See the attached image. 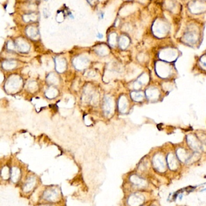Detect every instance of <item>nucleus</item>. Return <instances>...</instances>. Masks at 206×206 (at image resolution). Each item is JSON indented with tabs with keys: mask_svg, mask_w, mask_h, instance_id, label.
I'll return each mask as SVG.
<instances>
[{
	"mask_svg": "<svg viewBox=\"0 0 206 206\" xmlns=\"http://www.w3.org/2000/svg\"><path fill=\"white\" fill-rule=\"evenodd\" d=\"M61 198V191L58 188L49 187L44 191L42 198L49 203L57 202Z\"/></svg>",
	"mask_w": 206,
	"mask_h": 206,
	"instance_id": "1",
	"label": "nucleus"
},
{
	"mask_svg": "<svg viewBox=\"0 0 206 206\" xmlns=\"http://www.w3.org/2000/svg\"><path fill=\"white\" fill-rule=\"evenodd\" d=\"M156 72L160 77L166 78L171 76L172 67L166 62L158 61L156 64Z\"/></svg>",
	"mask_w": 206,
	"mask_h": 206,
	"instance_id": "2",
	"label": "nucleus"
},
{
	"mask_svg": "<svg viewBox=\"0 0 206 206\" xmlns=\"http://www.w3.org/2000/svg\"><path fill=\"white\" fill-rule=\"evenodd\" d=\"M144 197L140 192H134L131 194L127 199L128 206H141L144 202Z\"/></svg>",
	"mask_w": 206,
	"mask_h": 206,
	"instance_id": "3",
	"label": "nucleus"
},
{
	"mask_svg": "<svg viewBox=\"0 0 206 206\" xmlns=\"http://www.w3.org/2000/svg\"><path fill=\"white\" fill-rule=\"evenodd\" d=\"M38 180L37 178L34 176H29L25 181H24L22 190L25 193H31L32 191L36 188L38 185Z\"/></svg>",
	"mask_w": 206,
	"mask_h": 206,
	"instance_id": "4",
	"label": "nucleus"
},
{
	"mask_svg": "<svg viewBox=\"0 0 206 206\" xmlns=\"http://www.w3.org/2000/svg\"><path fill=\"white\" fill-rule=\"evenodd\" d=\"M152 163L154 168L159 172H163L166 171L167 161L162 155L159 154L155 155L152 159Z\"/></svg>",
	"mask_w": 206,
	"mask_h": 206,
	"instance_id": "5",
	"label": "nucleus"
},
{
	"mask_svg": "<svg viewBox=\"0 0 206 206\" xmlns=\"http://www.w3.org/2000/svg\"><path fill=\"white\" fill-rule=\"evenodd\" d=\"M178 53L175 50L167 49L163 50L159 55V57L163 61H173L177 58Z\"/></svg>",
	"mask_w": 206,
	"mask_h": 206,
	"instance_id": "6",
	"label": "nucleus"
},
{
	"mask_svg": "<svg viewBox=\"0 0 206 206\" xmlns=\"http://www.w3.org/2000/svg\"><path fill=\"white\" fill-rule=\"evenodd\" d=\"M129 182L134 188L137 189H143L147 186L146 181L142 177L136 174L130 176Z\"/></svg>",
	"mask_w": 206,
	"mask_h": 206,
	"instance_id": "7",
	"label": "nucleus"
},
{
	"mask_svg": "<svg viewBox=\"0 0 206 206\" xmlns=\"http://www.w3.org/2000/svg\"><path fill=\"white\" fill-rule=\"evenodd\" d=\"M187 143L190 148L195 152H199L202 149V146L200 141L195 136L190 135L187 137Z\"/></svg>",
	"mask_w": 206,
	"mask_h": 206,
	"instance_id": "8",
	"label": "nucleus"
},
{
	"mask_svg": "<svg viewBox=\"0 0 206 206\" xmlns=\"http://www.w3.org/2000/svg\"><path fill=\"white\" fill-rule=\"evenodd\" d=\"M21 84V80L19 78L14 77L9 79L6 84V89L9 92L14 91L18 89Z\"/></svg>",
	"mask_w": 206,
	"mask_h": 206,
	"instance_id": "9",
	"label": "nucleus"
},
{
	"mask_svg": "<svg viewBox=\"0 0 206 206\" xmlns=\"http://www.w3.org/2000/svg\"><path fill=\"white\" fill-rule=\"evenodd\" d=\"M167 164L171 170H176L178 166V161L176 157L172 153H170L167 157Z\"/></svg>",
	"mask_w": 206,
	"mask_h": 206,
	"instance_id": "10",
	"label": "nucleus"
},
{
	"mask_svg": "<svg viewBox=\"0 0 206 206\" xmlns=\"http://www.w3.org/2000/svg\"><path fill=\"white\" fill-rule=\"evenodd\" d=\"M146 95L148 99L154 101L159 99L160 97V92L157 88L150 87L146 90Z\"/></svg>",
	"mask_w": 206,
	"mask_h": 206,
	"instance_id": "11",
	"label": "nucleus"
},
{
	"mask_svg": "<svg viewBox=\"0 0 206 206\" xmlns=\"http://www.w3.org/2000/svg\"><path fill=\"white\" fill-rule=\"evenodd\" d=\"M21 177V171L20 169L15 166L11 169L10 179L13 183H18L20 181Z\"/></svg>",
	"mask_w": 206,
	"mask_h": 206,
	"instance_id": "12",
	"label": "nucleus"
},
{
	"mask_svg": "<svg viewBox=\"0 0 206 206\" xmlns=\"http://www.w3.org/2000/svg\"><path fill=\"white\" fill-rule=\"evenodd\" d=\"M113 109V102L112 99L109 97H105L103 102V110L104 112L106 115L110 114Z\"/></svg>",
	"mask_w": 206,
	"mask_h": 206,
	"instance_id": "13",
	"label": "nucleus"
},
{
	"mask_svg": "<svg viewBox=\"0 0 206 206\" xmlns=\"http://www.w3.org/2000/svg\"><path fill=\"white\" fill-rule=\"evenodd\" d=\"M176 156L178 159L182 162H187L191 157V156L183 148H179L177 150Z\"/></svg>",
	"mask_w": 206,
	"mask_h": 206,
	"instance_id": "14",
	"label": "nucleus"
},
{
	"mask_svg": "<svg viewBox=\"0 0 206 206\" xmlns=\"http://www.w3.org/2000/svg\"><path fill=\"white\" fill-rule=\"evenodd\" d=\"M73 63H74V65L76 67V68L78 69L79 70H82L88 66L89 62L88 61L87 59H86L77 58L76 59L74 60Z\"/></svg>",
	"mask_w": 206,
	"mask_h": 206,
	"instance_id": "15",
	"label": "nucleus"
},
{
	"mask_svg": "<svg viewBox=\"0 0 206 206\" xmlns=\"http://www.w3.org/2000/svg\"><path fill=\"white\" fill-rule=\"evenodd\" d=\"M128 102L127 98L124 96L120 97L119 101V110L122 113H125L127 110Z\"/></svg>",
	"mask_w": 206,
	"mask_h": 206,
	"instance_id": "16",
	"label": "nucleus"
},
{
	"mask_svg": "<svg viewBox=\"0 0 206 206\" xmlns=\"http://www.w3.org/2000/svg\"><path fill=\"white\" fill-rule=\"evenodd\" d=\"M66 68V62L62 59L56 60V69L57 72H62Z\"/></svg>",
	"mask_w": 206,
	"mask_h": 206,
	"instance_id": "17",
	"label": "nucleus"
},
{
	"mask_svg": "<svg viewBox=\"0 0 206 206\" xmlns=\"http://www.w3.org/2000/svg\"><path fill=\"white\" fill-rule=\"evenodd\" d=\"M131 95L133 99L137 102L142 101L144 98V94L141 92H133L131 93Z\"/></svg>",
	"mask_w": 206,
	"mask_h": 206,
	"instance_id": "18",
	"label": "nucleus"
},
{
	"mask_svg": "<svg viewBox=\"0 0 206 206\" xmlns=\"http://www.w3.org/2000/svg\"><path fill=\"white\" fill-rule=\"evenodd\" d=\"M10 174H11V169H10L8 166H4L2 169L1 171V177L4 180H8L9 178H10Z\"/></svg>",
	"mask_w": 206,
	"mask_h": 206,
	"instance_id": "19",
	"label": "nucleus"
},
{
	"mask_svg": "<svg viewBox=\"0 0 206 206\" xmlns=\"http://www.w3.org/2000/svg\"><path fill=\"white\" fill-rule=\"evenodd\" d=\"M16 65V63L14 61H5L3 65V66L4 69H6L7 70H10L14 68Z\"/></svg>",
	"mask_w": 206,
	"mask_h": 206,
	"instance_id": "20",
	"label": "nucleus"
},
{
	"mask_svg": "<svg viewBox=\"0 0 206 206\" xmlns=\"http://www.w3.org/2000/svg\"><path fill=\"white\" fill-rule=\"evenodd\" d=\"M140 84H144L146 83H147L149 81V77L146 74H142L141 76L137 80Z\"/></svg>",
	"mask_w": 206,
	"mask_h": 206,
	"instance_id": "21",
	"label": "nucleus"
},
{
	"mask_svg": "<svg viewBox=\"0 0 206 206\" xmlns=\"http://www.w3.org/2000/svg\"><path fill=\"white\" fill-rule=\"evenodd\" d=\"M53 93H57V91L54 88H50V89L48 90L47 92H46V95L47 96V97H49V98H54L55 97L56 95H55V94H53Z\"/></svg>",
	"mask_w": 206,
	"mask_h": 206,
	"instance_id": "22",
	"label": "nucleus"
},
{
	"mask_svg": "<svg viewBox=\"0 0 206 206\" xmlns=\"http://www.w3.org/2000/svg\"><path fill=\"white\" fill-rule=\"evenodd\" d=\"M201 65L206 69V56H203L201 59Z\"/></svg>",
	"mask_w": 206,
	"mask_h": 206,
	"instance_id": "23",
	"label": "nucleus"
},
{
	"mask_svg": "<svg viewBox=\"0 0 206 206\" xmlns=\"http://www.w3.org/2000/svg\"><path fill=\"white\" fill-rule=\"evenodd\" d=\"M142 86V84H140L138 81H137L136 82H135L134 84V87L135 89L138 90Z\"/></svg>",
	"mask_w": 206,
	"mask_h": 206,
	"instance_id": "24",
	"label": "nucleus"
},
{
	"mask_svg": "<svg viewBox=\"0 0 206 206\" xmlns=\"http://www.w3.org/2000/svg\"><path fill=\"white\" fill-rule=\"evenodd\" d=\"M97 38H99V39L102 38V37H103V35H102V34H100V33H99V34L97 35Z\"/></svg>",
	"mask_w": 206,
	"mask_h": 206,
	"instance_id": "25",
	"label": "nucleus"
},
{
	"mask_svg": "<svg viewBox=\"0 0 206 206\" xmlns=\"http://www.w3.org/2000/svg\"><path fill=\"white\" fill-rule=\"evenodd\" d=\"M40 206H54L53 205H51L50 204H42V205H41Z\"/></svg>",
	"mask_w": 206,
	"mask_h": 206,
	"instance_id": "26",
	"label": "nucleus"
}]
</instances>
